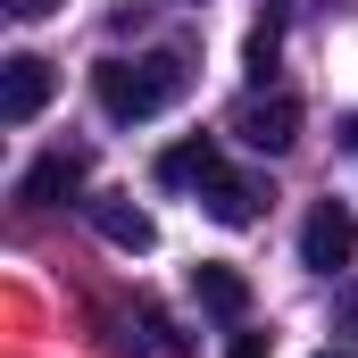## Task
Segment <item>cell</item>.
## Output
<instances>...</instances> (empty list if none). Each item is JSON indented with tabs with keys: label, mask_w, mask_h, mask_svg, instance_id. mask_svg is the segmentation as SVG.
<instances>
[{
	"label": "cell",
	"mask_w": 358,
	"mask_h": 358,
	"mask_svg": "<svg viewBox=\"0 0 358 358\" xmlns=\"http://www.w3.org/2000/svg\"><path fill=\"white\" fill-rule=\"evenodd\" d=\"M183 92H192V67H183L176 50H150V59H100V67H92V100H100L117 125H142V117L176 108Z\"/></svg>",
	"instance_id": "1"
},
{
	"label": "cell",
	"mask_w": 358,
	"mask_h": 358,
	"mask_svg": "<svg viewBox=\"0 0 358 358\" xmlns=\"http://www.w3.org/2000/svg\"><path fill=\"white\" fill-rule=\"evenodd\" d=\"M300 259L317 275H334V267H350L358 259V217H350V200H317L308 208V225H300Z\"/></svg>",
	"instance_id": "2"
},
{
	"label": "cell",
	"mask_w": 358,
	"mask_h": 358,
	"mask_svg": "<svg viewBox=\"0 0 358 358\" xmlns=\"http://www.w3.org/2000/svg\"><path fill=\"white\" fill-rule=\"evenodd\" d=\"M50 59H34V50H17V59H0V125H34L42 108H50Z\"/></svg>",
	"instance_id": "3"
},
{
	"label": "cell",
	"mask_w": 358,
	"mask_h": 358,
	"mask_svg": "<svg viewBox=\"0 0 358 358\" xmlns=\"http://www.w3.org/2000/svg\"><path fill=\"white\" fill-rule=\"evenodd\" d=\"M234 134H242V142H250V150H292V142H300V100H292V92H250V100H242V108H234Z\"/></svg>",
	"instance_id": "4"
},
{
	"label": "cell",
	"mask_w": 358,
	"mask_h": 358,
	"mask_svg": "<svg viewBox=\"0 0 358 358\" xmlns=\"http://www.w3.org/2000/svg\"><path fill=\"white\" fill-rule=\"evenodd\" d=\"M92 225H100V242H108V250H125V259H142V250L159 242L150 208H142V200H125V192H100V200H92Z\"/></svg>",
	"instance_id": "5"
},
{
	"label": "cell",
	"mask_w": 358,
	"mask_h": 358,
	"mask_svg": "<svg viewBox=\"0 0 358 358\" xmlns=\"http://www.w3.org/2000/svg\"><path fill=\"white\" fill-rule=\"evenodd\" d=\"M76 192H84V150H50V159H34L25 183H17L25 208H59V200H76Z\"/></svg>",
	"instance_id": "6"
},
{
	"label": "cell",
	"mask_w": 358,
	"mask_h": 358,
	"mask_svg": "<svg viewBox=\"0 0 358 358\" xmlns=\"http://www.w3.org/2000/svg\"><path fill=\"white\" fill-rule=\"evenodd\" d=\"M200 208H208L217 225H259V208H267V183H259V176H225V167H217V176L200 183Z\"/></svg>",
	"instance_id": "7"
},
{
	"label": "cell",
	"mask_w": 358,
	"mask_h": 358,
	"mask_svg": "<svg viewBox=\"0 0 358 358\" xmlns=\"http://www.w3.org/2000/svg\"><path fill=\"white\" fill-rule=\"evenodd\" d=\"M192 292H200V308H208V317H225V325H242V317H250V275L225 267V259H200V267H192Z\"/></svg>",
	"instance_id": "8"
},
{
	"label": "cell",
	"mask_w": 358,
	"mask_h": 358,
	"mask_svg": "<svg viewBox=\"0 0 358 358\" xmlns=\"http://www.w3.org/2000/svg\"><path fill=\"white\" fill-rule=\"evenodd\" d=\"M208 176H217V142H176V150L159 159V183H192V192H200Z\"/></svg>",
	"instance_id": "9"
},
{
	"label": "cell",
	"mask_w": 358,
	"mask_h": 358,
	"mask_svg": "<svg viewBox=\"0 0 358 358\" xmlns=\"http://www.w3.org/2000/svg\"><path fill=\"white\" fill-rule=\"evenodd\" d=\"M225 358H275V342L250 334V325H234V334H225Z\"/></svg>",
	"instance_id": "10"
},
{
	"label": "cell",
	"mask_w": 358,
	"mask_h": 358,
	"mask_svg": "<svg viewBox=\"0 0 358 358\" xmlns=\"http://www.w3.org/2000/svg\"><path fill=\"white\" fill-rule=\"evenodd\" d=\"M267 67H275V25H259V34H250V76L267 84Z\"/></svg>",
	"instance_id": "11"
},
{
	"label": "cell",
	"mask_w": 358,
	"mask_h": 358,
	"mask_svg": "<svg viewBox=\"0 0 358 358\" xmlns=\"http://www.w3.org/2000/svg\"><path fill=\"white\" fill-rule=\"evenodd\" d=\"M59 0H8V17H50Z\"/></svg>",
	"instance_id": "12"
},
{
	"label": "cell",
	"mask_w": 358,
	"mask_h": 358,
	"mask_svg": "<svg viewBox=\"0 0 358 358\" xmlns=\"http://www.w3.org/2000/svg\"><path fill=\"white\" fill-rule=\"evenodd\" d=\"M342 334H358V283L342 292Z\"/></svg>",
	"instance_id": "13"
},
{
	"label": "cell",
	"mask_w": 358,
	"mask_h": 358,
	"mask_svg": "<svg viewBox=\"0 0 358 358\" xmlns=\"http://www.w3.org/2000/svg\"><path fill=\"white\" fill-rule=\"evenodd\" d=\"M317 358H358V350H350V342H334V350H317Z\"/></svg>",
	"instance_id": "14"
}]
</instances>
